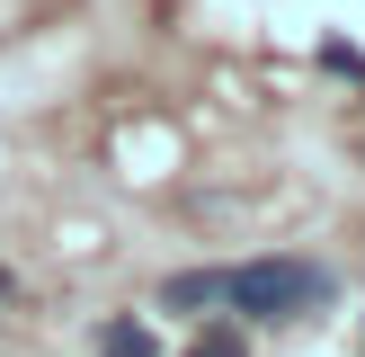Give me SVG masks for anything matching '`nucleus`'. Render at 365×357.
I'll list each match as a JSON object with an SVG mask.
<instances>
[{
  "instance_id": "nucleus-3",
  "label": "nucleus",
  "mask_w": 365,
  "mask_h": 357,
  "mask_svg": "<svg viewBox=\"0 0 365 357\" xmlns=\"http://www.w3.org/2000/svg\"><path fill=\"white\" fill-rule=\"evenodd\" d=\"M98 357H160V348H152L143 321H107V331H98Z\"/></svg>"
},
{
  "instance_id": "nucleus-2",
  "label": "nucleus",
  "mask_w": 365,
  "mask_h": 357,
  "mask_svg": "<svg viewBox=\"0 0 365 357\" xmlns=\"http://www.w3.org/2000/svg\"><path fill=\"white\" fill-rule=\"evenodd\" d=\"M223 295H232V268H187V277L160 286V303H170V313H205V303H223Z\"/></svg>"
},
{
  "instance_id": "nucleus-1",
  "label": "nucleus",
  "mask_w": 365,
  "mask_h": 357,
  "mask_svg": "<svg viewBox=\"0 0 365 357\" xmlns=\"http://www.w3.org/2000/svg\"><path fill=\"white\" fill-rule=\"evenodd\" d=\"M339 295V277L321 259H250V268H232V313H259V321H303L312 303H330Z\"/></svg>"
},
{
  "instance_id": "nucleus-4",
  "label": "nucleus",
  "mask_w": 365,
  "mask_h": 357,
  "mask_svg": "<svg viewBox=\"0 0 365 357\" xmlns=\"http://www.w3.org/2000/svg\"><path fill=\"white\" fill-rule=\"evenodd\" d=\"M187 357H250V339L232 331V321H214V331H196V339H187Z\"/></svg>"
}]
</instances>
